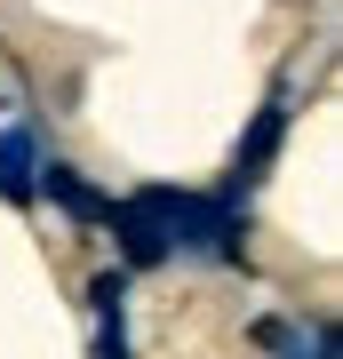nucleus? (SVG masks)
<instances>
[{"mask_svg": "<svg viewBox=\"0 0 343 359\" xmlns=\"http://www.w3.org/2000/svg\"><path fill=\"white\" fill-rule=\"evenodd\" d=\"M120 240H128V264H168V256H176V240H168V224H160L152 192L120 208Z\"/></svg>", "mask_w": 343, "mask_h": 359, "instance_id": "f257e3e1", "label": "nucleus"}, {"mask_svg": "<svg viewBox=\"0 0 343 359\" xmlns=\"http://www.w3.org/2000/svg\"><path fill=\"white\" fill-rule=\"evenodd\" d=\"M0 200H16V208L32 200V128L0 136Z\"/></svg>", "mask_w": 343, "mask_h": 359, "instance_id": "f03ea898", "label": "nucleus"}, {"mask_svg": "<svg viewBox=\"0 0 343 359\" xmlns=\"http://www.w3.org/2000/svg\"><path fill=\"white\" fill-rule=\"evenodd\" d=\"M40 192H48L64 216H80V224H104V216H112V208H104V192H88L72 168H48V184H40Z\"/></svg>", "mask_w": 343, "mask_h": 359, "instance_id": "7ed1b4c3", "label": "nucleus"}]
</instances>
